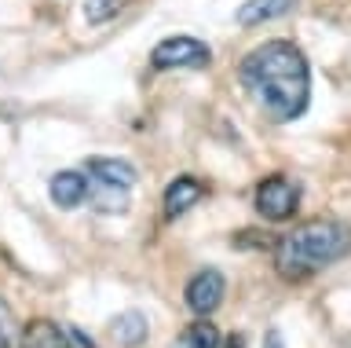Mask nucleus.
I'll list each match as a JSON object with an SVG mask.
<instances>
[{
	"instance_id": "f257e3e1",
	"label": "nucleus",
	"mask_w": 351,
	"mask_h": 348,
	"mask_svg": "<svg viewBox=\"0 0 351 348\" xmlns=\"http://www.w3.org/2000/svg\"><path fill=\"white\" fill-rule=\"evenodd\" d=\"M241 81L274 121H296L311 103V70L293 40H267L241 62Z\"/></svg>"
},
{
	"instance_id": "f03ea898",
	"label": "nucleus",
	"mask_w": 351,
	"mask_h": 348,
	"mask_svg": "<svg viewBox=\"0 0 351 348\" xmlns=\"http://www.w3.org/2000/svg\"><path fill=\"white\" fill-rule=\"evenodd\" d=\"M351 253V227L337 220H311L274 242V264L285 279H304Z\"/></svg>"
},
{
	"instance_id": "7ed1b4c3",
	"label": "nucleus",
	"mask_w": 351,
	"mask_h": 348,
	"mask_svg": "<svg viewBox=\"0 0 351 348\" xmlns=\"http://www.w3.org/2000/svg\"><path fill=\"white\" fill-rule=\"evenodd\" d=\"M208 59H213V51H208L205 40L197 37H165L161 45H154L150 51V67L154 70H202L208 67Z\"/></svg>"
},
{
	"instance_id": "20e7f679",
	"label": "nucleus",
	"mask_w": 351,
	"mask_h": 348,
	"mask_svg": "<svg viewBox=\"0 0 351 348\" xmlns=\"http://www.w3.org/2000/svg\"><path fill=\"white\" fill-rule=\"evenodd\" d=\"M296 205H300V187L282 176V172H274V176H267L256 187V209L260 216H267V220H289V216L296 213Z\"/></svg>"
},
{
	"instance_id": "39448f33",
	"label": "nucleus",
	"mask_w": 351,
	"mask_h": 348,
	"mask_svg": "<svg viewBox=\"0 0 351 348\" xmlns=\"http://www.w3.org/2000/svg\"><path fill=\"white\" fill-rule=\"evenodd\" d=\"M223 293H227L223 275H219L216 268H205V271H197V275L186 282V308L205 319V315H213L219 304H223Z\"/></svg>"
},
{
	"instance_id": "423d86ee",
	"label": "nucleus",
	"mask_w": 351,
	"mask_h": 348,
	"mask_svg": "<svg viewBox=\"0 0 351 348\" xmlns=\"http://www.w3.org/2000/svg\"><path fill=\"white\" fill-rule=\"evenodd\" d=\"M48 194L59 209H77V205L88 198V176H81V172H73V169L55 172L51 183H48Z\"/></svg>"
},
{
	"instance_id": "0eeeda50",
	"label": "nucleus",
	"mask_w": 351,
	"mask_h": 348,
	"mask_svg": "<svg viewBox=\"0 0 351 348\" xmlns=\"http://www.w3.org/2000/svg\"><path fill=\"white\" fill-rule=\"evenodd\" d=\"M205 194V183L197 176H176L169 187H165V213L169 216H183L191 205L202 202Z\"/></svg>"
},
{
	"instance_id": "6e6552de",
	"label": "nucleus",
	"mask_w": 351,
	"mask_h": 348,
	"mask_svg": "<svg viewBox=\"0 0 351 348\" xmlns=\"http://www.w3.org/2000/svg\"><path fill=\"white\" fill-rule=\"evenodd\" d=\"M84 169L92 180H106V183H117V187H132L136 183V165L125 158H88Z\"/></svg>"
},
{
	"instance_id": "1a4fd4ad",
	"label": "nucleus",
	"mask_w": 351,
	"mask_h": 348,
	"mask_svg": "<svg viewBox=\"0 0 351 348\" xmlns=\"http://www.w3.org/2000/svg\"><path fill=\"white\" fill-rule=\"evenodd\" d=\"M88 202H92V209H99V213H125L128 209V187H117V183L88 176Z\"/></svg>"
},
{
	"instance_id": "9d476101",
	"label": "nucleus",
	"mask_w": 351,
	"mask_h": 348,
	"mask_svg": "<svg viewBox=\"0 0 351 348\" xmlns=\"http://www.w3.org/2000/svg\"><path fill=\"white\" fill-rule=\"evenodd\" d=\"M22 348H70V334L51 319H33L22 334Z\"/></svg>"
},
{
	"instance_id": "9b49d317",
	"label": "nucleus",
	"mask_w": 351,
	"mask_h": 348,
	"mask_svg": "<svg viewBox=\"0 0 351 348\" xmlns=\"http://www.w3.org/2000/svg\"><path fill=\"white\" fill-rule=\"evenodd\" d=\"M296 0H245L238 8V23L241 26H260V23H271V19H282L285 12H293Z\"/></svg>"
},
{
	"instance_id": "f8f14e48",
	"label": "nucleus",
	"mask_w": 351,
	"mask_h": 348,
	"mask_svg": "<svg viewBox=\"0 0 351 348\" xmlns=\"http://www.w3.org/2000/svg\"><path fill=\"white\" fill-rule=\"evenodd\" d=\"M110 334H114V341L125 345V348L143 345L147 341V315L143 312H121L114 319V326H110Z\"/></svg>"
},
{
	"instance_id": "ddd939ff",
	"label": "nucleus",
	"mask_w": 351,
	"mask_h": 348,
	"mask_svg": "<svg viewBox=\"0 0 351 348\" xmlns=\"http://www.w3.org/2000/svg\"><path fill=\"white\" fill-rule=\"evenodd\" d=\"M180 348H219V330L213 323H191L180 337Z\"/></svg>"
},
{
	"instance_id": "4468645a",
	"label": "nucleus",
	"mask_w": 351,
	"mask_h": 348,
	"mask_svg": "<svg viewBox=\"0 0 351 348\" xmlns=\"http://www.w3.org/2000/svg\"><path fill=\"white\" fill-rule=\"evenodd\" d=\"M125 4H128V0H84V19L92 26L110 23L117 12H125Z\"/></svg>"
},
{
	"instance_id": "2eb2a0df",
	"label": "nucleus",
	"mask_w": 351,
	"mask_h": 348,
	"mask_svg": "<svg viewBox=\"0 0 351 348\" xmlns=\"http://www.w3.org/2000/svg\"><path fill=\"white\" fill-rule=\"evenodd\" d=\"M11 334H15V315H11L8 301H0V348H11Z\"/></svg>"
},
{
	"instance_id": "dca6fc26",
	"label": "nucleus",
	"mask_w": 351,
	"mask_h": 348,
	"mask_svg": "<svg viewBox=\"0 0 351 348\" xmlns=\"http://www.w3.org/2000/svg\"><path fill=\"white\" fill-rule=\"evenodd\" d=\"M263 348H285V345H282V334H278V330H271L267 337H263Z\"/></svg>"
},
{
	"instance_id": "f3484780",
	"label": "nucleus",
	"mask_w": 351,
	"mask_h": 348,
	"mask_svg": "<svg viewBox=\"0 0 351 348\" xmlns=\"http://www.w3.org/2000/svg\"><path fill=\"white\" fill-rule=\"evenodd\" d=\"M227 348H245V337H241V334H234V337L227 341Z\"/></svg>"
}]
</instances>
